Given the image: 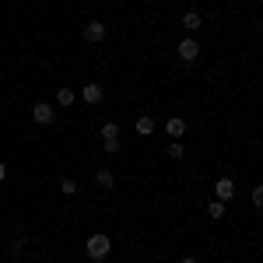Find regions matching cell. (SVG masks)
I'll return each instance as SVG.
<instances>
[{
    "label": "cell",
    "instance_id": "obj_8",
    "mask_svg": "<svg viewBox=\"0 0 263 263\" xmlns=\"http://www.w3.org/2000/svg\"><path fill=\"white\" fill-rule=\"evenodd\" d=\"M134 130H137V137H151L155 134V120L151 116H141V120L134 123Z\"/></svg>",
    "mask_w": 263,
    "mask_h": 263
},
{
    "label": "cell",
    "instance_id": "obj_15",
    "mask_svg": "<svg viewBox=\"0 0 263 263\" xmlns=\"http://www.w3.org/2000/svg\"><path fill=\"white\" fill-rule=\"evenodd\" d=\"M60 193H63V197H74V193H78V182H74V179H63L60 182Z\"/></svg>",
    "mask_w": 263,
    "mask_h": 263
},
{
    "label": "cell",
    "instance_id": "obj_2",
    "mask_svg": "<svg viewBox=\"0 0 263 263\" xmlns=\"http://www.w3.org/2000/svg\"><path fill=\"white\" fill-rule=\"evenodd\" d=\"M32 120L39 123V126H49V123L57 120V109H53L49 102H35V105H32Z\"/></svg>",
    "mask_w": 263,
    "mask_h": 263
},
{
    "label": "cell",
    "instance_id": "obj_21",
    "mask_svg": "<svg viewBox=\"0 0 263 263\" xmlns=\"http://www.w3.org/2000/svg\"><path fill=\"white\" fill-rule=\"evenodd\" d=\"M0 105H4V99H0Z\"/></svg>",
    "mask_w": 263,
    "mask_h": 263
},
{
    "label": "cell",
    "instance_id": "obj_17",
    "mask_svg": "<svg viewBox=\"0 0 263 263\" xmlns=\"http://www.w3.org/2000/svg\"><path fill=\"white\" fill-rule=\"evenodd\" d=\"M249 197H253L256 207H263V186H253V193H249Z\"/></svg>",
    "mask_w": 263,
    "mask_h": 263
},
{
    "label": "cell",
    "instance_id": "obj_10",
    "mask_svg": "<svg viewBox=\"0 0 263 263\" xmlns=\"http://www.w3.org/2000/svg\"><path fill=\"white\" fill-rule=\"evenodd\" d=\"M95 186H99V190H112V186H116V176H112V172H105V168H102L99 176H95Z\"/></svg>",
    "mask_w": 263,
    "mask_h": 263
},
{
    "label": "cell",
    "instance_id": "obj_7",
    "mask_svg": "<svg viewBox=\"0 0 263 263\" xmlns=\"http://www.w3.org/2000/svg\"><path fill=\"white\" fill-rule=\"evenodd\" d=\"M81 95H84V102H88V105H99V102H102V84H95V81L84 84Z\"/></svg>",
    "mask_w": 263,
    "mask_h": 263
},
{
    "label": "cell",
    "instance_id": "obj_11",
    "mask_svg": "<svg viewBox=\"0 0 263 263\" xmlns=\"http://www.w3.org/2000/svg\"><path fill=\"white\" fill-rule=\"evenodd\" d=\"M168 158H172V162H182V158H186V147H182L179 141H172L168 144Z\"/></svg>",
    "mask_w": 263,
    "mask_h": 263
},
{
    "label": "cell",
    "instance_id": "obj_20",
    "mask_svg": "<svg viewBox=\"0 0 263 263\" xmlns=\"http://www.w3.org/2000/svg\"><path fill=\"white\" fill-rule=\"evenodd\" d=\"M0 81H4V70H0Z\"/></svg>",
    "mask_w": 263,
    "mask_h": 263
},
{
    "label": "cell",
    "instance_id": "obj_14",
    "mask_svg": "<svg viewBox=\"0 0 263 263\" xmlns=\"http://www.w3.org/2000/svg\"><path fill=\"white\" fill-rule=\"evenodd\" d=\"M207 214H211L214 221H218V218H224V203L221 200H211V203H207Z\"/></svg>",
    "mask_w": 263,
    "mask_h": 263
},
{
    "label": "cell",
    "instance_id": "obj_3",
    "mask_svg": "<svg viewBox=\"0 0 263 263\" xmlns=\"http://www.w3.org/2000/svg\"><path fill=\"white\" fill-rule=\"evenodd\" d=\"M176 49H179V60H186V63L200 57V42H197V39H182Z\"/></svg>",
    "mask_w": 263,
    "mask_h": 263
},
{
    "label": "cell",
    "instance_id": "obj_1",
    "mask_svg": "<svg viewBox=\"0 0 263 263\" xmlns=\"http://www.w3.org/2000/svg\"><path fill=\"white\" fill-rule=\"evenodd\" d=\"M84 253H88V260H105V256H109V253H112V239H109V235H91V239H88V242H84Z\"/></svg>",
    "mask_w": 263,
    "mask_h": 263
},
{
    "label": "cell",
    "instance_id": "obj_12",
    "mask_svg": "<svg viewBox=\"0 0 263 263\" xmlns=\"http://www.w3.org/2000/svg\"><path fill=\"white\" fill-rule=\"evenodd\" d=\"M109 137H120V126H116L112 120H105V123H102V141H109Z\"/></svg>",
    "mask_w": 263,
    "mask_h": 263
},
{
    "label": "cell",
    "instance_id": "obj_5",
    "mask_svg": "<svg viewBox=\"0 0 263 263\" xmlns=\"http://www.w3.org/2000/svg\"><path fill=\"white\" fill-rule=\"evenodd\" d=\"M105 39V25L102 21H88L84 25V42H102Z\"/></svg>",
    "mask_w": 263,
    "mask_h": 263
},
{
    "label": "cell",
    "instance_id": "obj_13",
    "mask_svg": "<svg viewBox=\"0 0 263 263\" xmlns=\"http://www.w3.org/2000/svg\"><path fill=\"white\" fill-rule=\"evenodd\" d=\"M57 105H74V88H60L57 91Z\"/></svg>",
    "mask_w": 263,
    "mask_h": 263
},
{
    "label": "cell",
    "instance_id": "obj_4",
    "mask_svg": "<svg viewBox=\"0 0 263 263\" xmlns=\"http://www.w3.org/2000/svg\"><path fill=\"white\" fill-rule=\"evenodd\" d=\"M232 197H235V182L221 176V179L214 182V200H221V203H224V200H232Z\"/></svg>",
    "mask_w": 263,
    "mask_h": 263
},
{
    "label": "cell",
    "instance_id": "obj_16",
    "mask_svg": "<svg viewBox=\"0 0 263 263\" xmlns=\"http://www.w3.org/2000/svg\"><path fill=\"white\" fill-rule=\"evenodd\" d=\"M102 147H105V155H116V151H120V137H109V141H102Z\"/></svg>",
    "mask_w": 263,
    "mask_h": 263
},
{
    "label": "cell",
    "instance_id": "obj_6",
    "mask_svg": "<svg viewBox=\"0 0 263 263\" xmlns=\"http://www.w3.org/2000/svg\"><path fill=\"white\" fill-rule=\"evenodd\" d=\"M165 134H168L172 141H179L182 134H186V120H179V116H172V120L165 123Z\"/></svg>",
    "mask_w": 263,
    "mask_h": 263
},
{
    "label": "cell",
    "instance_id": "obj_19",
    "mask_svg": "<svg viewBox=\"0 0 263 263\" xmlns=\"http://www.w3.org/2000/svg\"><path fill=\"white\" fill-rule=\"evenodd\" d=\"M4 176H7V168H4V162H0V182H4Z\"/></svg>",
    "mask_w": 263,
    "mask_h": 263
},
{
    "label": "cell",
    "instance_id": "obj_18",
    "mask_svg": "<svg viewBox=\"0 0 263 263\" xmlns=\"http://www.w3.org/2000/svg\"><path fill=\"white\" fill-rule=\"evenodd\" d=\"M179 263H197V256H182V260Z\"/></svg>",
    "mask_w": 263,
    "mask_h": 263
},
{
    "label": "cell",
    "instance_id": "obj_9",
    "mask_svg": "<svg viewBox=\"0 0 263 263\" xmlns=\"http://www.w3.org/2000/svg\"><path fill=\"white\" fill-rule=\"evenodd\" d=\"M200 25H203V18L197 11H186V14H182V28H186V32H197Z\"/></svg>",
    "mask_w": 263,
    "mask_h": 263
}]
</instances>
